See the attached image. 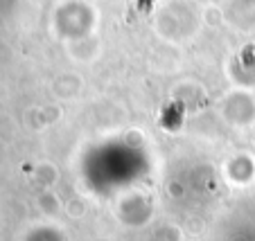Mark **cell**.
<instances>
[{
  "label": "cell",
  "mask_w": 255,
  "mask_h": 241,
  "mask_svg": "<svg viewBox=\"0 0 255 241\" xmlns=\"http://www.w3.org/2000/svg\"><path fill=\"white\" fill-rule=\"evenodd\" d=\"M151 2H154V0H138V7L140 9H149Z\"/></svg>",
  "instance_id": "6da1fadb"
}]
</instances>
